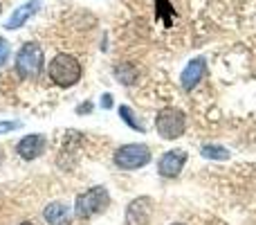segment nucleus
Wrapping results in <instances>:
<instances>
[{
	"label": "nucleus",
	"instance_id": "obj_6",
	"mask_svg": "<svg viewBox=\"0 0 256 225\" xmlns=\"http://www.w3.org/2000/svg\"><path fill=\"white\" fill-rule=\"evenodd\" d=\"M45 146H48L45 135H40V133H30V135H25L22 140H18L16 153H18V158L32 162V160L40 158V155L45 153Z\"/></svg>",
	"mask_w": 256,
	"mask_h": 225
},
{
	"label": "nucleus",
	"instance_id": "obj_9",
	"mask_svg": "<svg viewBox=\"0 0 256 225\" xmlns=\"http://www.w3.org/2000/svg\"><path fill=\"white\" fill-rule=\"evenodd\" d=\"M204 70H207V63H204V59H194V61H189V63H186V68L182 70V75H180L182 88H184V90H194L196 86L202 81Z\"/></svg>",
	"mask_w": 256,
	"mask_h": 225
},
{
	"label": "nucleus",
	"instance_id": "obj_18",
	"mask_svg": "<svg viewBox=\"0 0 256 225\" xmlns=\"http://www.w3.org/2000/svg\"><path fill=\"white\" fill-rule=\"evenodd\" d=\"M90 108H92V104H84L81 108H76V113H88Z\"/></svg>",
	"mask_w": 256,
	"mask_h": 225
},
{
	"label": "nucleus",
	"instance_id": "obj_20",
	"mask_svg": "<svg viewBox=\"0 0 256 225\" xmlns=\"http://www.w3.org/2000/svg\"><path fill=\"white\" fill-rule=\"evenodd\" d=\"M173 225H184V223H173Z\"/></svg>",
	"mask_w": 256,
	"mask_h": 225
},
{
	"label": "nucleus",
	"instance_id": "obj_12",
	"mask_svg": "<svg viewBox=\"0 0 256 225\" xmlns=\"http://www.w3.org/2000/svg\"><path fill=\"white\" fill-rule=\"evenodd\" d=\"M202 158L207 160H230V149L218 144H207L202 146Z\"/></svg>",
	"mask_w": 256,
	"mask_h": 225
},
{
	"label": "nucleus",
	"instance_id": "obj_3",
	"mask_svg": "<svg viewBox=\"0 0 256 225\" xmlns=\"http://www.w3.org/2000/svg\"><path fill=\"white\" fill-rule=\"evenodd\" d=\"M108 203H110V196H108L106 187H92V189L76 196L74 214L76 218H90L94 214H102L108 207Z\"/></svg>",
	"mask_w": 256,
	"mask_h": 225
},
{
	"label": "nucleus",
	"instance_id": "obj_16",
	"mask_svg": "<svg viewBox=\"0 0 256 225\" xmlns=\"http://www.w3.org/2000/svg\"><path fill=\"white\" fill-rule=\"evenodd\" d=\"M22 124L20 122H0V135H4V133H12V131H18Z\"/></svg>",
	"mask_w": 256,
	"mask_h": 225
},
{
	"label": "nucleus",
	"instance_id": "obj_11",
	"mask_svg": "<svg viewBox=\"0 0 256 225\" xmlns=\"http://www.w3.org/2000/svg\"><path fill=\"white\" fill-rule=\"evenodd\" d=\"M43 216L50 225H70L72 214H70V207H68L66 203L54 200V203H50L48 207L43 209Z\"/></svg>",
	"mask_w": 256,
	"mask_h": 225
},
{
	"label": "nucleus",
	"instance_id": "obj_14",
	"mask_svg": "<svg viewBox=\"0 0 256 225\" xmlns=\"http://www.w3.org/2000/svg\"><path fill=\"white\" fill-rule=\"evenodd\" d=\"M120 117L124 119V122H126L130 128H135V131H144V124H142L140 119L135 117V113H132L128 106H120Z\"/></svg>",
	"mask_w": 256,
	"mask_h": 225
},
{
	"label": "nucleus",
	"instance_id": "obj_13",
	"mask_svg": "<svg viewBox=\"0 0 256 225\" xmlns=\"http://www.w3.org/2000/svg\"><path fill=\"white\" fill-rule=\"evenodd\" d=\"M115 77H117V79H120L124 86H130L132 81H135L137 72H135V68H132L130 63H122V66L115 68Z\"/></svg>",
	"mask_w": 256,
	"mask_h": 225
},
{
	"label": "nucleus",
	"instance_id": "obj_7",
	"mask_svg": "<svg viewBox=\"0 0 256 225\" xmlns=\"http://www.w3.org/2000/svg\"><path fill=\"white\" fill-rule=\"evenodd\" d=\"M184 164H186V151L173 149V151H166V153L160 158L158 171H160V176H164V178H176V176H180Z\"/></svg>",
	"mask_w": 256,
	"mask_h": 225
},
{
	"label": "nucleus",
	"instance_id": "obj_8",
	"mask_svg": "<svg viewBox=\"0 0 256 225\" xmlns=\"http://www.w3.org/2000/svg\"><path fill=\"white\" fill-rule=\"evenodd\" d=\"M153 214V200L142 196L126 207V225H146Z\"/></svg>",
	"mask_w": 256,
	"mask_h": 225
},
{
	"label": "nucleus",
	"instance_id": "obj_5",
	"mask_svg": "<svg viewBox=\"0 0 256 225\" xmlns=\"http://www.w3.org/2000/svg\"><path fill=\"white\" fill-rule=\"evenodd\" d=\"M150 162V149L146 144H124L115 151V164L124 171H135Z\"/></svg>",
	"mask_w": 256,
	"mask_h": 225
},
{
	"label": "nucleus",
	"instance_id": "obj_21",
	"mask_svg": "<svg viewBox=\"0 0 256 225\" xmlns=\"http://www.w3.org/2000/svg\"><path fill=\"white\" fill-rule=\"evenodd\" d=\"M0 12H2V7H0Z\"/></svg>",
	"mask_w": 256,
	"mask_h": 225
},
{
	"label": "nucleus",
	"instance_id": "obj_19",
	"mask_svg": "<svg viewBox=\"0 0 256 225\" xmlns=\"http://www.w3.org/2000/svg\"><path fill=\"white\" fill-rule=\"evenodd\" d=\"M20 225H34V223H32V221H22Z\"/></svg>",
	"mask_w": 256,
	"mask_h": 225
},
{
	"label": "nucleus",
	"instance_id": "obj_1",
	"mask_svg": "<svg viewBox=\"0 0 256 225\" xmlns=\"http://www.w3.org/2000/svg\"><path fill=\"white\" fill-rule=\"evenodd\" d=\"M48 77L61 88H72L81 79V63L72 54H56L48 66Z\"/></svg>",
	"mask_w": 256,
	"mask_h": 225
},
{
	"label": "nucleus",
	"instance_id": "obj_2",
	"mask_svg": "<svg viewBox=\"0 0 256 225\" xmlns=\"http://www.w3.org/2000/svg\"><path fill=\"white\" fill-rule=\"evenodd\" d=\"M45 54L38 43H25L16 54V72L20 79H36L43 72Z\"/></svg>",
	"mask_w": 256,
	"mask_h": 225
},
{
	"label": "nucleus",
	"instance_id": "obj_15",
	"mask_svg": "<svg viewBox=\"0 0 256 225\" xmlns=\"http://www.w3.org/2000/svg\"><path fill=\"white\" fill-rule=\"evenodd\" d=\"M9 54H12V48H9V43L0 36V68L9 61Z\"/></svg>",
	"mask_w": 256,
	"mask_h": 225
},
{
	"label": "nucleus",
	"instance_id": "obj_17",
	"mask_svg": "<svg viewBox=\"0 0 256 225\" xmlns=\"http://www.w3.org/2000/svg\"><path fill=\"white\" fill-rule=\"evenodd\" d=\"M102 108H106V111H108V108H112V97L108 93L102 97Z\"/></svg>",
	"mask_w": 256,
	"mask_h": 225
},
{
	"label": "nucleus",
	"instance_id": "obj_10",
	"mask_svg": "<svg viewBox=\"0 0 256 225\" xmlns=\"http://www.w3.org/2000/svg\"><path fill=\"white\" fill-rule=\"evenodd\" d=\"M38 9H40L38 0H30V3L20 5V7L12 14V18L7 21V25H4V27H7V30H18V27L25 25L32 16H36V14H38Z\"/></svg>",
	"mask_w": 256,
	"mask_h": 225
},
{
	"label": "nucleus",
	"instance_id": "obj_4",
	"mask_svg": "<svg viewBox=\"0 0 256 225\" xmlns=\"http://www.w3.org/2000/svg\"><path fill=\"white\" fill-rule=\"evenodd\" d=\"M155 128H158L160 137H164V140H178V137L184 135L186 128L184 113L178 111V108H162L155 117Z\"/></svg>",
	"mask_w": 256,
	"mask_h": 225
}]
</instances>
